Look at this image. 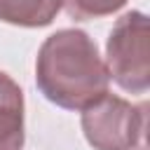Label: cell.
<instances>
[{"mask_svg": "<svg viewBox=\"0 0 150 150\" xmlns=\"http://www.w3.org/2000/svg\"><path fill=\"white\" fill-rule=\"evenodd\" d=\"M35 84L49 103L63 110H84L108 94L110 75L89 33L61 28L38 49Z\"/></svg>", "mask_w": 150, "mask_h": 150, "instance_id": "1", "label": "cell"}, {"mask_svg": "<svg viewBox=\"0 0 150 150\" xmlns=\"http://www.w3.org/2000/svg\"><path fill=\"white\" fill-rule=\"evenodd\" d=\"M80 127L94 150H148V103L105 94L80 110Z\"/></svg>", "mask_w": 150, "mask_h": 150, "instance_id": "2", "label": "cell"}, {"mask_svg": "<svg viewBox=\"0 0 150 150\" xmlns=\"http://www.w3.org/2000/svg\"><path fill=\"white\" fill-rule=\"evenodd\" d=\"M103 61L122 91L145 94L150 89V26L141 9H131L115 21Z\"/></svg>", "mask_w": 150, "mask_h": 150, "instance_id": "3", "label": "cell"}, {"mask_svg": "<svg viewBox=\"0 0 150 150\" xmlns=\"http://www.w3.org/2000/svg\"><path fill=\"white\" fill-rule=\"evenodd\" d=\"M23 91L12 75L0 70V150H21L26 141Z\"/></svg>", "mask_w": 150, "mask_h": 150, "instance_id": "4", "label": "cell"}, {"mask_svg": "<svg viewBox=\"0 0 150 150\" xmlns=\"http://www.w3.org/2000/svg\"><path fill=\"white\" fill-rule=\"evenodd\" d=\"M61 12V0H0V21L21 28L49 26Z\"/></svg>", "mask_w": 150, "mask_h": 150, "instance_id": "5", "label": "cell"}, {"mask_svg": "<svg viewBox=\"0 0 150 150\" xmlns=\"http://www.w3.org/2000/svg\"><path fill=\"white\" fill-rule=\"evenodd\" d=\"M124 5L127 0H61V7L66 9V14L75 21L103 19L120 12Z\"/></svg>", "mask_w": 150, "mask_h": 150, "instance_id": "6", "label": "cell"}]
</instances>
